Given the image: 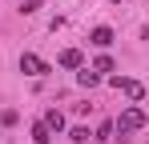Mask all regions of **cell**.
Instances as JSON below:
<instances>
[{"instance_id":"obj_8","label":"cell","mask_w":149,"mask_h":144,"mask_svg":"<svg viewBox=\"0 0 149 144\" xmlns=\"http://www.w3.org/2000/svg\"><path fill=\"white\" fill-rule=\"evenodd\" d=\"M45 124H49L52 132H61V128H65V116H61V112H49V116H45Z\"/></svg>"},{"instance_id":"obj_5","label":"cell","mask_w":149,"mask_h":144,"mask_svg":"<svg viewBox=\"0 0 149 144\" xmlns=\"http://www.w3.org/2000/svg\"><path fill=\"white\" fill-rule=\"evenodd\" d=\"M93 44H97V48H109V44H113V28H105V24L93 28Z\"/></svg>"},{"instance_id":"obj_3","label":"cell","mask_w":149,"mask_h":144,"mask_svg":"<svg viewBox=\"0 0 149 144\" xmlns=\"http://www.w3.org/2000/svg\"><path fill=\"white\" fill-rule=\"evenodd\" d=\"M113 84H117V88H125V96H129V100H141V96H145V88H141L137 80H125V76H113Z\"/></svg>"},{"instance_id":"obj_6","label":"cell","mask_w":149,"mask_h":144,"mask_svg":"<svg viewBox=\"0 0 149 144\" xmlns=\"http://www.w3.org/2000/svg\"><path fill=\"white\" fill-rule=\"evenodd\" d=\"M61 64H65V68H81V52H77V48L61 52Z\"/></svg>"},{"instance_id":"obj_2","label":"cell","mask_w":149,"mask_h":144,"mask_svg":"<svg viewBox=\"0 0 149 144\" xmlns=\"http://www.w3.org/2000/svg\"><path fill=\"white\" fill-rule=\"evenodd\" d=\"M20 72H28V76H45V72H49V64H45L40 56L24 52V56H20Z\"/></svg>"},{"instance_id":"obj_4","label":"cell","mask_w":149,"mask_h":144,"mask_svg":"<svg viewBox=\"0 0 149 144\" xmlns=\"http://www.w3.org/2000/svg\"><path fill=\"white\" fill-rule=\"evenodd\" d=\"M32 140H36V144H49V140H52V128L45 124V120H36V124H32Z\"/></svg>"},{"instance_id":"obj_1","label":"cell","mask_w":149,"mask_h":144,"mask_svg":"<svg viewBox=\"0 0 149 144\" xmlns=\"http://www.w3.org/2000/svg\"><path fill=\"white\" fill-rule=\"evenodd\" d=\"M137 128H145V112L133 104V108H125V112H121V120H117V136H121V140H129Z\"/></svg>"},{"instance_id":"obj_7","label":"cell","mask_w":149,"mask_h":144,"mask_svg":"<svg viewBox=\"0 0 149 144\" xmlns=\"http://www.w3.org/2000/svg\"><path fill=\"white\" fill-rule=\"evenodd\" d=\"M77 80H81L85 88H93V84H97L101 76H97V72H89V68H81V72H77Z\"/></svg>"}]
</instances>
